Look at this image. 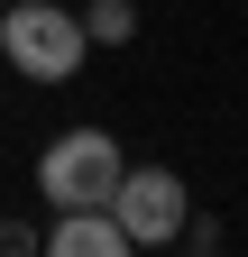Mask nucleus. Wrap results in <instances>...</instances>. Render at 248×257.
<instances>
[{"label": "nucleus", "mask_w": 248, "mask_h": 257, "mask_svg": "<svg viewBox=\"0 0 248 257\" xmlns=\"http://www.w3.org/2000/svg\"><path fill=\"white\" fill-rule=\"evenodd\" d=\"M0 55H10L28 83H74L83 55H92L83 10H65V0H10V10H0Z\"/></svg>", "instance_id": "1"}, {"label": "nucleus", "mask_w": 248, "mask_h": 257, "mask_svg": "<svg viewBox=\"0 0 248 257\" xmlns=\"http://www.w3.org/2000/svg\"><path fill=\"white\" fill-rule=\"evenodd\" d=\"M119 138L110 128H74V138H55L46 156H37V193L55 211H92V202H110V184H119Z\"/></svg>", "instance_id": "2"}, {"label": "nucleus", "mask_w": 248, "mask_h": 257, "mask_svg": "<svg viewBox=\"0 0 248 257\" xmlns=\"http://www.w3.org/2000/svg\"><path fill=\"white\" fill-rule=\"evenodd\" d=\"M110 220L129 230V248H166V239H184V220H193V193H184L175 166H119Z\"/></svg>", "instance_id": "3"}, {"label": "nucleus", "mask_w": 248, "mask_h": 257, "mask_svg": "<svg viewBox=\"0 0 248 257\" xmlns=\"http://www.w3.org/2000/svg\"><path fill=\"white\" fill-rule=\"evenodd\" d=\"M46 248L55 257H129V230L110 220V202H92V211H55Z\"/></svg>", "instance_id": "4"}, {"label": "nucleus", "mask_w": 248, "mask_h": 257, "mask_svg": "<svg viewBox=\"0 0 248 257\" xmlns=\"http://www.w3.org/2000/svg\"><path fill=\"white\" fill-rule=\"evenodd\" d=\"M83 37H92V46L138 37V10H129V0H83Z\"/></svg>", "instance_id": "5"}, {"label": "nucleus", "mask_w": 248, "mask_h": 257, "mask_svg": "<svg viewBox=\"0 0 248 257\" xmlns=\"http://www.w3.org/2000/svg\"><path fill=\"white\" fill-rule=\"evenodd\" d=\"M19 248H37V230H19V220H0V257H19Z\"/></svg>", "instance_id": "6"}]
</instances>
